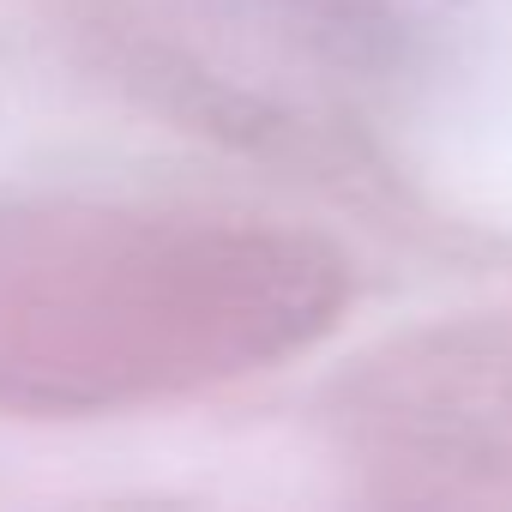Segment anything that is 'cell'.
Returning <instances> with one entry per match:
<instances>
[{"instance_id":"1","label":"cell","mask_w":512,"mask_h":512,"mask_svg":"<svg viewBox=\"0 0 512 512\" xmlns=\"http://www.w3.org/2000/svg\"><path fill=\"white\" fill-rule=\"evenodd\" d=\"M350 308L338 247L193 199H0V416H127L266 374Z\"/></svg>"},{"instance_id":"2","label":"cell","mask_w":512,"mask_h":512,"mask_svg":"<svg viewBox=\"0 0 512 512\" xmlns=\"http://www.w3.org/2000/svg\"><path fill=\"white\" fill-rule=\"evenodd\" d=\"M338 440L380 494H512V314L386 344L338 386Z\"/></svg>"}]
</instances>
